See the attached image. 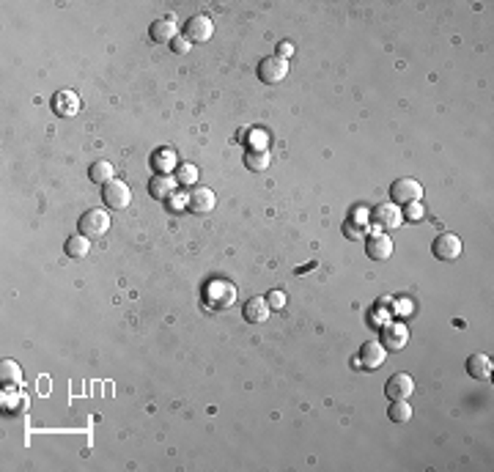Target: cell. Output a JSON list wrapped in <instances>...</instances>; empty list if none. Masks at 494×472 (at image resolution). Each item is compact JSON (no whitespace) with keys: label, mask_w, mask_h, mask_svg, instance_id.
Segmentation results:
<instances>
[{"label":"cell","mask_w":494,"mask_h":472,"mask_svg":"<svg viewBox=\"0 0 494 472\" xmlns=\"http://www.w3.org/2000/svg\"><path fill=\"white\" fill-rule=\"evenodd\" d=\"M170 47H173V52H176V55H187V52H190V41L184 39V36H176V39L170 41Z\"/></svg>","instance_id":"83f0119b"},{"label":"cell","mask_w":494,"mask_h":472,"mask_svg":"<svg viewBox=\"0 0 494 472\" xmlns=\"http://www.w3.org/2000/svg\"><path fill=\"white\" fill-rule=\"evenodd\" d=\"M269 314H272V308H269L266 297H250L242 308V316L247 318V324H264Z\"/></svg>","instance_id":"9a60e30c"},{"label":"cell","mask_w":494,"mask_h":472,"mask_svg":"<svg viewBox=\"0 0 494 472\" xmlns=\"http://www.w3.org/2000/svg\"><path fill=\"white\" fill-rule=\"evenodd\" d=\"M423 206H420V200L415 203H407V212H404V220H423Z\"/></svg>","instance_id":"4316f807"},{"label":"cell","mask_w":494,"mask_h":472,"mask_svg":"<svg viewBox=\"0 0 494 472\" xmlns=\"http://www.w3.org/2000/svg\"><path fill=\"white\" fill-rule=\"evenodd\" d=\"M461 250H464L461 239H458L456 234H451V231L434 236V242H431V253H434V258H439V261H456L458 256H461Z\"/></svg>","instance_id":"52a82bcc"},{"label":"cell","mask_w":494,"mask_h":472,"mask_svg":"<svg viewBox=\"0 0 494 472\" xmlns=\"http://www.w3.org/2000/svg\"><path fill=\"white\" fill-rule=\"evenodd\" d=\"M170 206H173V209H184V206H187V196H176V193H173V196H170Z\"/></svg>","instance_id":"f546056e"},{"label":"cell","mask_w":494,"mask_h":472,"mask_svg":"<svg viewBox=\"0 0 494 472\" xmlns=\"http://www.w3.org/2000/svg\"><path fill=\"white\" fill-rule=\"evenodd\" d=\"M423 198V184L412 176H401L390 184V200L398 203V206H407V203H415Z\"/></svg>","instance_id":"7a4b0ae2"},{"label":"cell","mask_w":494,"mask_h":472,"mask_svg":"<svg viewBox=\"0 0 494 472\" xmlns=\"http://www.w3.org/2000/svg\"><path fill=\"white\" fill-rule=\"evenodd\" d=\"M179 182H182V184H195V182H198V168L190 165V162H184V165L179 168Z\"/></svg>","instance_id":"d4e9b609"},{"label":"cell","mask_w":494,"mask_h":472,"mask_svg":"<svg viewBox=\"0 0 494 472\" xmlns=\"http://www.w3.org/2000/svg\"><path fill=\"white\" fill-rule=\"evenodd\" d=\"M64 250H66V256L69 258H85L88 253H91V239L82 234L77 236H69L66 239V244H64Z\"/></svg>","instance_id":"d6986e66"},{"label":"cell","mask_w":494,"mask_h":472,"mask_svg":"<svg viewBox=\"0 0 494 472\" xmlns=\"http://www.w3.org/2000/svg\"><path fill=\"white\" fill-rule=\"evenodd\" d=\"M88 179L94 182V184H108V182H113L115 179V168L108 162V159H99V162H94L91 168H88Z\"/></svg>","instance_id":"ac0fdd59"},{"label":"cell","mask_w":494,"mask_h":472,"mask_svg":"<svg viewBox=\"0 0 494 472\" xmlns=\"http://www.w3.org/2000/svg\"><path fill=\"white\" fill-rule=\"evenodd\" d=\"M266 302H269L272 311H283V308H286V294H283V291H269V294H266Z\"/></svg>","instance_id":"484cf974"},{"label":"cell","mask_w":494,"mask_h":472,"mask_svg":"<svg viewBox=\"0 0 494 472\" xmlns=\"http://www.w3.org/2000/svg\"><path fill=\"white\" fill-rule=\"evenodd\" d=\"M492 357H489V354H470V357H467V374H470V376H472V379H481V382H484V379H489V376H492Z\"/></svg>","instance_id":"2e32d148"},{"label":"cell","mask_w":494,"mask_h":472,"mask_svg":"<svg viewBox=\"0 0 494 472\" xmlns=\"http://www.w3.org/2000/svg\"><path fill=\"white\" fill-rule=\"evenodd\" d=\"M289 69H291V64L286 58L269 55V58H264L259 64V80L266 82V85H277V82H283V80L289 78Z\"/></svg>","instance_id":"277c9868"},{"label":"cell","mask_w":494,"mask_h":472,"mask_svg":"<svg viewBox=\"0 0 494 472\" xmlns=\"http://www.w3.org/2000/svg\"><path fill=\"white\" fill-rule=\"evenodd\" d=\"M382 346L387 352H401L407 344H409V327L404 321H387L382 327Z\"/></svg>","instance_id":"5b68a950"},{"label":"cell","mask_w":494,"mask_h":472,"mask_svg":"<svg viewBox=\"0 0 494 472\" xmlns=\"http://www.w3.org/2000/svg\"><path fill=\"white\" fill-rule=\"evenodd\" d=\"M152 39L159 41V44H170V41L179 36V22H176V14H165L159 20L152 22Z\"/></svg>","instance_id":"8fae6325"},{"label":"cell","mask_w":494,"mask_h":472,"mask_svg":"<svg viewBox=\"0 0 494 472\" xmlns=\"http://www.w3.org/2000/svg\"><path fill=\"white\" fill-rule=\"evenodd\" d=\"M20 406H25V395L20 390H6L3 393V412H20Z\"/></svg>","instance_id":"603a6c76"},{"label":"cell","mask_w":494,"mask_h":472,"mask_svg":"<svg viewBox=\"0 0 494 472\" xmlns=\"http://www.w3.org/2000/svg\"><path fill=\"white\" fill-rule=\"evenodd\" d=\"M371 214H374V223H377L379 228H384V231H393V228H398V226L404 223V212H401V206L393 203V200L374 206Z\"/></svg>","instance_id":"9c48e42d"},{"label":"cell","mask_w":494,"mask_h":472,"mask_svg":"<svg viewBox=\"0 0 494 472\" xmlns=\"http://www.w3.org/2000/svg\"><path fill=\"white\" fill-rule=\"evenodd\" d=\"M0 376H3V385H20L22 382V371L14 360H3L0 362Z\"/></svg>","instance_id":"7402d4cb"},{"label":"cell","mask_w":494,"mask_h":472,"mask_svg":"<svg viewBox=\"0 0 494 472\" xmlns=\"http://www.w3.org/2000/svg\"><path fill=\"white\" fill-rule=\"evenodd\" d=\"M102 198H105L108 209L124 212V209L132 203V190H129V184H126V182H121V179H113V182H108V184L102 187Z\"/></svg>","instance_id":"8992f818"},{"label":"cell","mask_w":494,"mask_h":472,"mask_svg":"<svg viewBox=\"0 0 494 472\" xmlns=\"http://www.w3.org/2000/svg\"><path fill=\"white\" fill-rule=\"evenodd\" d=\"M215 36V22L209 14H195L184 22V39L190 44H206Z\"/></svg>","instance_id":"3957f363"},{"label":"cell","mask_w":494,"mask_h":472,"mask_svg":"<svg viewBox=\"0 0 494 472\" xmlns=\"http://www.w3.org/2000/svg\"><path fill=\"white\" fill-rule=\"evenodd\" d=\"M365 253L374 261H387L393 256V239L387 234H371L365 239Z\"/></svg>","instance_id":"5bb4252c"},{"label":"cell","mask_w":494,"mask_h":472,"mask_svg":"<svg viewBox=\"0 0 494 472\" xmlns=\"http://www.w3.org/2000/svg\"><path fill=\"white\" fill-rule=\"evenodd\" d=\"M269 162H272V157H269V152H266V149H253V152H247V154H245V165H247V170H253V173H261V170H266V168H269Z\"/></svg>","instance_id":"ffe728a7"},{"label":"cell","mask_w":494,"mask_h":472,"mask_svg":"<svg viewBox=\"0 0 494 472\" xmlns=\"http://www.w3.org/2000/svg\"><path fill=\"white\" fill-rule=\"evenodd\" d=\"M187 206H190L192 214H212L215 206H217V196L209 190V187H192L187 193Z\"/></svg>","instance_id":"30bf717a"},{"label":"cell","mask_w":494,"mask_h":472,"mask_svg":"<svg viewBox=\"0 0 494 472\" xmlns=\"http://www.w3.org/2000/svg\"><path fill=\"white\" fill-rule=\"evenodd\" d=\"M173 165H176L173 152H162V154H157V157H154V168H157L159 173H170V170H173Z\"/></svg>","instance_id":"cb8c5ba5"},{"label":"cell","mask_w":494,"mask_h":472,"mask_svg":"<svg viewBox=\"0 0 494 472\" xmlns=\"http://www.w3.org/2000/svg\"><path fill=\"white\" fill-rule=\"evenodd\" d=\"M149 193L154 198H170L176 193V179L170 173H157L152 182H149Z\"/></svg>","instance_id":"e0dca14e"},{"label":"cell","mask_w":494,"mask_h":472,"mask_svg":"<svg viewBox=\"0 0 494 472\" xmlns=\"http://www.w3.org/2000/svg\"><path fill=\"white\" fill-rule=\"evenodd\" d=\"M52 110L61 118L77 116V113H80V96H77L75 91H69V88L58 91V94L52 96Z\"/></svg>","instance_id":"4fadbf2b"},{"label":"cell","mask_w":494,"mask_h":472,"mask_svg":"<svg viewBox=\"0 0 494 472\" xmlns=\"http://www.w3.org/2000/svg\"><path fill=\"white\" fill-rule=\"evenodd\" d=\"M277 55L289 61V55H294V44H291V41H280V44H277Z\"/></svg>","instance_id":"f1b7e54d"},{"label":"cell","mask_w":494,"mask_h":472,"mask_svg":"<svg viewBox=\"0 0 494 472\" xmlns=\"http://www.w3.org/2000/svg\"><path fill=\"white\" fill-rule=\"evenodd\" d=\"M80 234L88 236V239H102V236L110 231V214L105 209H88L80 223H77Z\"/></svg>","instance_id":"6da1fadb"},{"label":"cell","mask_w":494,"mask_h":472,"mask_svg":"<svg viewBox=\"0 0 494 472\" xmlns=\"http://www.w3.org/2000/svg\"><path fill=\"white\" fill-rule=\"evenodd\" d=\"M384 360H387V349L382 346L379 341H368V344H363L360 357H357L354 362H360L365 371H377Z\"/></svg>","instance_id":"7c38bea8"},{"label":"cell","mask_w":494,"mask_h":472,"mask_svg":"<svg viewBox=\"0 0 494 472\" xmlns=\"http://www.w3.org/2000/svg\"><path fill=\"white\" fill-rule=\"evenodd\" d=\"M412 393H415V379H412L407 371L393 374V376L387 379V385H384V395H387L390 401H409Z\"/></svg>","instance_id":"ba28073f"},{"label":"cell","mask_w":494,"mask_h":472,"mask_svg":"<svg viewBox=\"0 0 494 472\" xmlns=\"http://www.w3.org/2000/svg\"><path fill=\"white\" fill-rule=\"evenodd\" d=\"M387 415H390L393 423H409L412 420V406H409V401H393Z\"/></svg>","instance_id":"44dd1931"}]
</instances>
